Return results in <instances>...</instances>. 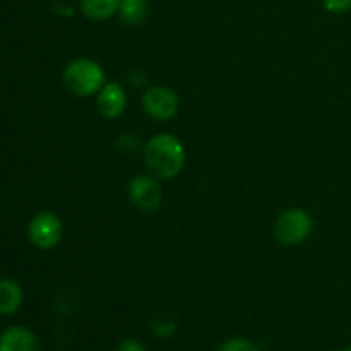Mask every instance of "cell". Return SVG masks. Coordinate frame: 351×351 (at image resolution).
<instances>
[{"label":"cell","mask_w":351,"mask_h":351,"mask_svg":"<svg viewBox=\"0 0 351 351\" xmlns=\"http://www.w3.org/2000/svg\"><path fill=\"white\" fill-rule=\"evenodd\" d=\"M144 167L158 180H171L185 167V147L173 134L161 132L151 137L144 146Z\"/></svg>","instance_id":"obj_1"},{"label":"cell","mask_w":351,"mask_h":351,"mask_svg":"<svg viewBox=\"0 0 351 351\" xmlns=\"http://www.w3.org/2000/svg\"><path fill=\"white\" fill-rule=\"evenodd\" d=\"M62 82L71 95L88 98L98 95L99 89L105 86V71L91 58H75L65 65Z\"/></svg>","instance_id":"obj_2"},{"label":"cell","mask_w":351,"mask_h":351,"mask_svg":"<svg viewBox=\"0 0 351 351\" xmlns=\"http://www.w3.org/2000/svg\"><path fill=\"white\" fill-rule=\"evenodd\" d=\"M314 230V219L305 209L291 208L280 213L274 221V237L280 243L288 247L300 245L311 237Z\"/></svg>","instance_id":"obj_3"},{"label":"cell","mask_w":351,"mask_h":351,"mask_svg":"<svg viewBox=\"0 0 351 351\" xmlns=\"http://www.w3.org/2000/svg\"><path fill=\"white\" fill-rule=\"evenodd\" d=\"M62 237H64V223L51 211L38 213L27 225V239L40 250H50L57 247Z\"/></svg>","instance_id":"obj_4"},{"label":"cell","mask_w":351,"mask_h":351,"mask_svg":"<svg viewBox=\"0 0 351 351\" xmlns=\"http://www.w3.org/2000/svg\"><path fill=\"white\" fill-rule=\"evenodd\" d=\"M143 110L153 120L168 122L177 117L180 110V98L168 86H151L143 95Z\"/></svg>","instance_id":"obj_5"},{"label":"cell","mask_w":351,"mask_h":351,"mask_svg":"<svg viewBox=\"0 0 351 351\" xmlns=\"http://www.w3.org/2000/svg\"><path fill=\"white\" fill-rule=\"evenodd\" d=\"M129 199L137 209L144 213L156 211L163 202V191H161L158 178L153 175H136L129 182Z\"/></svg>","instance_id":"obj_6"},{"label":"cell","mask_w":351,"mask_h":351,"mask_svg":"<svg viewBox=\"0 0 351 351\" xmlns=\"http://www.w3.org/2000/svg\"><path fill=\"white\" fill-rule=\"evenodd\" d=\"M96 108L99 115L106 120H115L122 117L127 108V95L122 84L115 81L105 82V86L96 95Z\"/></svg>","instance_id":"obj_7"},{"label":"cell","mask_w":351,"mask_h":351,"mask_svg":"<svg viewBox=\"0 0 351 351\" xmlns=\"http://www.w3.org/2000/svg\"><path fill=\"white\" fill-rule=\"evenodd\" d=\"M0 351H41V343L31 329L10 326L0 335Z\"/></svg>","instance_id":"obj_8"},{"label":"cell","mask_w":351,"mask_h":351,"mask_svg":"<svg viewBox=\"0 0 351 351\" xmlns=\"http://www.w3.org/2000/svg\"><path fill=\"white\" fill-rule=\"evenodd\" d=\"M24 302L23 287L16 280H0V315H12L21 308Z\"/></svg>","instance_id":"obj_9"},{"label":"cell","mask_w":351,"mask_h":351,"mask_svg":"<svg viewBox=\"0 0 351 351\" xmlns=\"http://www.w3.org/2000/svg\"><path fill=\"white\" fill-rule=\"evenodd\" d=\"M122 0H81V12L91 21H106L119 14Z\"/></svg>","instance_id":"obj_10"},{"label":"cell","mask_w":351,"mask_h":351,"mask_svg":"<svg viewBox=\"0 0 351 351\" xmlns=\"http://www.w3.org/2000/svg\"><path fill=\"white\" fill-rule=\"evenodd\" d=\"M149 5L147 0H122L119 9V17L127 26H139L146 21Z\"/></svg>","instance_id":"obj_11"},{"label":"cell","mask_w":351,"mask_h":351,"mask_svg":"<svg viewBox=\"0 0 351 351\" xmlns=\"http://www.w3.org/2000/svg\"><path fill=\"white\" fill-rule=\"evenodd\" d=\"M151 331L156 338L160 339H168L177 332V322L170 317H156L151 322Z\"/></svg>","instance_id":"obj_12"},{"label":"cell","mask_w":351,"mask_h":351,"mask_svg":"<svg viewBox=\"0 0 351 351\" xmlns=\"http://www.w3.org/2000/svg\"><path fill=\"white\" fill-rule=\"evenodd\" d=\"M218 351H261L256 343L245 338H230L221 343Z\"/></svg>","instance_id":"obj_13"},{"label":"cell","mask_w":351,"mask_h":351,"mask_svg":"<svg viewBox=\"0 0 351 351\" xmlns=\"http://www.w3.org/2000/svg\"><path fill=\"white\" fill-rule=\"evenodd\" d=\"M321 2L331 14H346L351 10V0H321Z\"/></svg>","instance_id":"obj_14"},{"label":"cell","mask_w":351,"mask_h":351,"mask_svg":"<svg viewBox=\"0 0 351 351\" xmlns=\"http://www.w3.org/2000/svg\"><path fill=\"white\" fill-rule=\"evenodd\" d=\"M115 351H146V346L136 338H125L117 345Z\"/></svg>","instance_id":"obj_15"},{"label":"cell","mask_w":351,"mask_h":351,"mask_svg":"<svg viewBox=\"0 0 351 351\" xmlns=\"http://www.w3.org/2000/svg\"><path fill=\"white\" fill-rule=\"evenodd\" d=\"M343 351H351V348H346V350H343Z\"/></svg>","instance_id":"obj_16"}]
</instances>
